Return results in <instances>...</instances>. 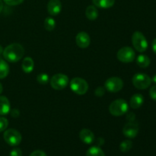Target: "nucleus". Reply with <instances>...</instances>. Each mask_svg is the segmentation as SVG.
I'll list each match as a JSON object with an SVG mask.
<instances>
[{
    "label": "nucleus",
    "instance_id": "1",
    "mask_svg": "<svg viewBox=\"0 0 156 156\" xmlns=\"http://www.w3.org/2000/svg\"><path fill=\"white\" fill-rule=\"evenodd\" d=\"M3 56L10 62H18L24 54V49L20 44H12L7 46L3 50Z\"/></svg>",
    "mask_w": 156,
    "mask_h": 156
},
{
    "label": "nucleus",
    "instance_id": "2",
    "mask_svg": "<svg viewBox=\"0 0 156 156\" xmlns=\"http://www.w3.org/2000/svg\"><path fill=\"white\" fill-rule=\"evenodd\" d=\"M128 104L123 99H117L110 105L109 111L113 116L119 117L126 114L128 111Z\"/></svg>",
    "mask_w": 156,
    "mask_h": 156
},
{
    "label": "nucleus",
    "instance_id": "3",
    "mask_svg": "<svg viewBox=\"0 0 156 156\" xmlns=\"http://www.w3.org/2000/svg\"><path fill=\"white\" fill-rule=\"evenodd\" d=\"M132 44L134 48L140 53H143L148 48V42L143 33L136 31L132 36Z\"/></svg>",
    "mask_w": 156,
    "mask_h": 156
},
{
    "label": "nucleus",
    "instance_id": "4",
    "mask_svg": "<svg viewBox=\"0 0 156 156\" xmlns=\"http://www.w3.org/2000/svg\"><path fill=\"white\" fill-rule=\"evenodd\" d=\"M70 88L76 94L82 95L85 94L88 90V84L85 79L79 77H76L70 82Z\"/></svg>",
    "mask_w": 156,
    "mask_h": 156
},
{
    "label": "nucleus",
    "instance_id": "5",
    "mask_svg": "<svg viewBox=\"0 0 156 156\" xmlns=\"http://www.w3.org/2000/svg\"><path fill=\"white\" fill-rule=\"evenodd\" d=\"M133 84L138 89H146L152 83V79L148 75L144 73H136L133 77Z\"/></svg>",
    "mask_w": 156,
    "mask_h": 156
},
{
    "label": "nucleus",
    "instance_id": "6",
    "mask_svg": "<svg viewBox=\"0 0 156 156\" xmlns=\"http://www.w3.org/2000/svg\"><path fill=\"white\" fill-rule=\"evenodd\" d=\"M3 137L6 143L12 146H18L22 140L21 133L15 129H9L5 131Z\"/></svg>",
    "mask_w": 156,
    "mask_h": 156
},
{
    "label": "nucleus",
    "instance_id": "7",
    "mask_svg": "<svg viewBox=\"0 0 156 156\" xmlns=\"http://www.w3.org/2000/svg\"><path fill=\"white\" fill-rule=\"evenodd\" d=\"M117 59L122 62L128 63L131 62L135 59L136 53L133 49L129 47H122L119 51L117 52Z\"/></svg>",
    "mask_w": 156,
    "mask_h": 156
},
{
    "label": "nucleus",
    "instance_id": "8",
    "mask_svg": "<svg viewBox=\"0 0 156 156\" xmlns=\"http://www.w3.org/2000/svg\"><path fill=\"white\" fill-rule=\"evenodd\" d=\"M69 84L68 76L64 74H56L50 79V85L55 90H62Z\"/></svg>",
    "mask_w": 156,
    "mask_h": 156
},
{
    "label": "nucleus",
    "instance_id": "9",
    "mask_svg": "<svg viewBox=\"0 0 156 156\" xmlns=\"http://www.w3.org/2000/svg\"><path fill=\"white\" fill-rule=\"evenodd\" d=\"M105 86L106 90L110 92H118L123 88V82L119 77H111L107 79Z\"/></svg>",
    "mask_w": 156,
    "mask_h": 156
},
{
    "label": "nucleus",
    "instance_id": "10",
    "mask_svg": "<svg viewBox=\"0 0 156 156\" xmlns=\"http://www.w3.org/2000/svg\"><path fill=\"white\" fill-rule=\"evenodd\" d=\"M123 135L129 139H133L137 136L139 133V126L137 123L129 122L126 123L123 129Z\"/></svg>",
    "mask_w": 156,
    "mask_h": 156
},
{
    "label": "nucleus",
    "instance_id": "11",
    "mask_svg": "<svg viewBox=\"0 0 156 156\" xmlns=\"http://www.w3.org/2000/svg\"><path fill=\"white\" fill-rule=\"evenodd\" d=\"M76 42L80 48H87L90 45L91 38L86 32H80L76 35Z\"/></svg>",
    "mask_w": 156,
    "mask_h": 156
},
{
    "label": "nucleus",
    "instance_id": "12",
    "mask_svg": "<svg viewBox=\"0 0 156 156\" xmlns=\"http://www.w3.org/2000/svg\"><path fill=\"white\" fill-rule=\"evenodd\" d=\"M62 9V4L59 0H50L47 4V11L53 16L59 15Z\"/></svg>",
    "mask_w": 156,
    "mask_h": 156
},
{
    "label": "nucleus",
    "instance_id": "13",
    "mask_svg": "<svg viewBox=\"0 0 156 156\" xmlns=\"http://www.w3.org/2000/svg\"><path fill=\"white\" fill-rule=\"evenodd\" d=\"M79 138L85 144H91L94 141V135L90 129H83L79 133Z\"/></svg>",
    "mask_w": 156,
    "mask_h": 156
},
{
    "label": "nucleus",
    "instance_id": "14",
    "mask_svg": "<svg viewBox=\"0 0 156 156\" xmlns=\"http://www.w3.org/2000/svg\"><path fill=\"white\" fill-rule=\"evenodd\" d=\"M10 102L5 96H0V115H6L10 111Z\"/></svg>",
    "mask_w": 156,
    "mask_h": 156
},
{
    "label": "nucleus",
    "instance_id": "15",
    "mask_svg": "<svg viewBox=\"0 0 156 156\" xmlns=\"http://www.w3.org/2000/svg\"><path fill=\"white\" fill-rule=\"evenodd\" d=\"M144 102V98L141 94H136L130 98V107L133 109H138L143 105Z\"/></svg>",
    "mask_w": 156,
    "mask_h": 156
},
{
    "label": "nucleus",
    "instance_id": "16",
    "mask_svg": "<svg viewBox=\"0 0 156 156\" xmlns=\"http://www.w3.org/2000/svg\"><path fill=\"white\" fill-rule=\"evenodd\" d=\"M22 69L24 73H30L34 68V62L31 57H25L22 62Z\"/></svg>",
    "mask_w": 156,
    "mask_h": 156
},
{
    "label": "nucleus",
    "instance_id": "17",
    "mask_svg": "<svg viewBox=\"0 0 156 156\" xmlns=\"http://www.w3.org/2000/svg\"><path fill=\"white\" fill-rule=\"evenodd\" d=\"M93 4L101 9H109L115 3V0H92Z\"/></svg>",
    "mask_w": 156,
    "mask_h": 156
},
{
    "label": "nucleus",
    "instance_id": "18",
    "mask_svg": "<svg viewBox=\"0 0 156 156\" xmlns=\"http://www.w3.org/2000/svg\"><path fill=\"white\" fill-rule=\"evenodd\" d=\"M85 15L88 19L91 20V21H94L98 16V9H96V6L94 5H89L87 7L86 10H85Z\"/></svg>",
    "mask_w": 156,
    "mask_h": 156
},
{
    "label": "nucleus",
    "instance_id": "19",
    "mask_svg": "<svg viewBox=\"0 0 156 156\" xmlns=\"http://www.w3.org/2000/svg\"><path fill=\"white\" fill-rule=\"evenodd\" d=\"M150 59L146 55H140L136 58V63L141 68H147L150 65Z\"/></svg>",
    "mask_w": 156,
    "mask_h": 156
},
{
    "label": "nucleus",
    "instance_id": "20",
    "mask_svg": "<svg viewBox=\"0 0 156 156\" xmlns=\"http://www.w3.org/2000/svg\"><path fill=\"white\" fill-rule=\"evenodd\" d=\"M9 73V66L7 62L0 59V79L5 78Z\"/></svg>",
    "mask_w": 156,
    "mask_h": 156
},
{
    "label": "nucleus",
    "instance_id": "21",
    "mask_svg": "<svg viewBox=\"0 0 156 156\" xmlns=\"http://www.w3.org/2000/svg\"><path fill=\"white\" fill-rule=\"evenodd\" d=\"M86 156H105V152L98 146H92L88 149Z\"/></svg>",
    "mask_w": 156,
    "mask_h": 156
},
{
    "label": "nucleus",
    "instance_id": "22",
    "mask_svg": "<svg viewBox=\"0 0 156 156\" xmlns=\"http://www.w3.org/2000/svg\"><path fill=\"white\" fill-rule=\"evenodd\" d=\"M56 27V21L53 18H47L44 21V27L47 30L51 31Z\"/></svg>",
    "mask_w": 156,
    "mask_h": 156
},
{
    "label": "nucleus",
    "instance_id": "23",
    "mask_svg": "<svg viewBox=\"0 0 156 156\" xmlns=\"http://www.w3.org/2000/svg\"><path fill=\"white\" fill-rule=\"evenodd\" d=\"M133 143L131 140H126L122 142L120 145V150L122 152H127L132 149Z\"/></svg>",
    "mask_w": 156,
    "mask_h": 156
},
{
    "label": "nucleus",
    "instance_id": "24",
    "mask_svg": "<svg viewBox=\"0 0 156 156\" xmlns=\"http://www.w3.org/2000/svg\"><path fill=\"white\" fill-rule=\"evenodd\" d=\"M37 80L38 83L41 85H47L50 81L49 79V76L46 73H41L37 76Z\"/></svg>",
    "mask_w": 156,
    "mask_h": 156
},
{
    "label": "nucleus",
    "instance_id": "25",
    "mask_svg": "<svg viewBox=\"0 0 156 156\" xmlns=\"http://www.w3.org/2000/svg\"><path fill=\"white\" fill-rule=\"evenodd\" d=\"M9 126V121L5 117H0V133L3 132Z\"/></svg>",
    "mask_w": 156,
    "mask_h": 156
},
{
    "label": "nucleus",
    "instance_id": "26",
    "mask_svg": "<svg viewBox=\"0 0 156 156\" xmlns=\"http://www.w3.org/2000/svg\"><path fill=\"white\" fill-rule=\"evenodd\" d=\"M3 1L9 5H18L21 4L24 0H3Z\"/></svg>",
    "mask_w": 156,
    "mask_h": 156
},
{
    "label": "nucleus",
    "instance_id": "27",
    "mask_svg": "<svg viewBox=\"0 0 156 156\" xmlns=\"http://www.w3.org/2000/svg\"><path fill=\"white\" fill-rule=\"evenodd\" d=\"M9 156H22V151L19 148H15L11 151Z\"/></svg>",
    "mask_w": 156,
    "mask_h": 156
},
{
    "label": "nucleus",
    "instance_id": "28",
    "mask_svg": "<svg viewBox=\"0 0 156 156\" xmlns=\"http://www.w3.org/2000/svg\"><path fill=\"white\" fill-rule=\"evenodd\" d=\"M105 89L103 88V87H98L97 89L94 91V94L95 95H97L98 97H102V96L105 94Z\"/></svg>",
    "mask_w": 156,
    "mask_h": 156
},
{
    "label": "nucleus",
    "instance_id": "29",
    "mask_svg": "<svg viewBox=\"0 0 156 156\" xmlns=\"http://www.w3.org/2000/svg\"><path fill=\"white\" fill-rule=\"evenodd\" d=\"M149 95L152 100L156 101V85L152 87L151 89L149 90Z\"/></svg>",
    "mask_w": 156,
    "mask_h": 156
},
{
    "label": "nucleus",
    "instance_id": "30",
    "mask_svg": "<svg viewBox=\"0 0 156 156\" xmlns=\"http://www.w3.org/2000/svg\"><path fill=\"white\" fill-rule=\"evenodd\" d=\"M29 156H47V154L42 150H35Z\"/></svg>",
    "mask_w": 156,
    "mask_h": 156
},
{
    "label": "nucleus",
    "instance_id": "31",
    "mask_svg": "<svg viewBox=\"0 0 156 156\" xmlns=\"http://www.w3.org/2000/svg\"><path fill=\"white\" fill-rule=\"evenodd\" d=\"M126 118H127L129 121H133L134 119H135V116H134L133 113H130V114H128L127 117H126Z\"/></svg>",
    "mask_w": 156,
    "mask_h": 156
},
{
    "label": "nucleus",
    "instance_id": "32",
    "mask_svg": "<svg viewBox=\"0 0 156 156\" xmlns=\"http://www.w3.org/2000/svg\"><path fill=\"white\" fill-rule=\"evenodd\" d=\"M152 50H153L154 53L156 54V38L155 39H154L153 41H152Z\"/></svg>",
    "mask_w": 156,
    "mask_h": 156
},
{
    "label": "nucleus",
    "instance_id": "33",
    "mask_svg": "<svg viewBox=\"0 0 156 156\" xmlns=\"http://www.w3.org/2000/svg\"><path fill=\"white\" fill-rule=\"evenodd\" d=\"M3 7H4V5H3V2L2 0H0V13L2 12V11L3 10Z\"/></svg>",
    "mask_w": 156,
    "mask_h": 156
},
{
    "label": "nucleus",
    "instance_id": "34",
    "mask_svg": "<svg viewBox=\"0 0 156 156\" xmlns=\"http://www.w3.org/2000/svg\"><path fill=\"white\" fill-rule=\"evenodd\" d=\"M152 82H154V83H155V84H156V74L155 75V76H153V77H152Z\"/></svg>",
    "mask_w": 156,
    "mask_h": 156
},
{
    "label": "nucleus",
    "instance_id": "35",
    "mask_svg": "<svg viewBox=\"0 0 156 156\" xmlns=\"http://www.w3.org/2000/svg\"><path fill=\"white\" fill-rule=\"evenodd\" d=\"M2 90H3V87H2V84L0 83V94L2 92Z\"/></svg>",
    "mask_w": 156,
    "mask_h": 156
},
{
    "label": "nucleus",
    "instance_id": "36",
    "mask_svg": "<svg viewBox=\"0 0 156 156\" xmlns=\"http://www.w3.org/2000/svg\"><path fill=\"white\" fill-rule=\"evenodd\" d=\"M3 53V48L1 45H0V55Z\"/></svg>",
    "mask_w": 156,
    "mask_h": 156
}]
</instances>
